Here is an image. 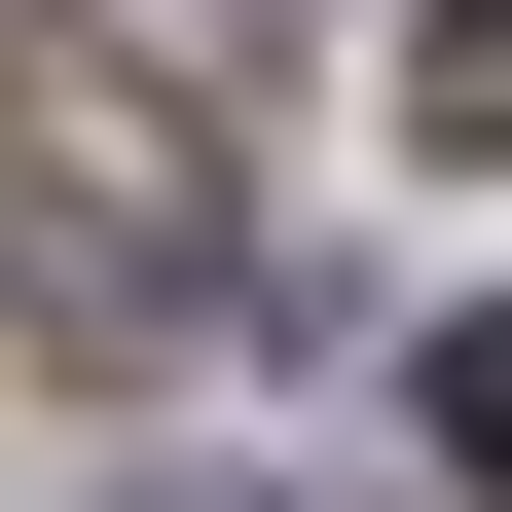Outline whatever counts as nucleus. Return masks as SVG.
I'll list each match as a JSON object with an SVG mask.
<instances>
[{
  "instance_id": "4",
  "label": "nucleus",
  "mask_w": 512,
  "mask_h": 512,
  "mask_svg": "<svg viewBox=\"0 0 512 512\" xmlns=\"http://www.w3.org/2000/svg\"><path fill=\"white\" fill-rule=\"evenodd\" d=\"M439 439H476V512H512V293H476V330H439Z\"/></svg>"
},
{
  "instance_id": "1",
  "label": "nucleus",
  "mask_w": 512,
  "mask_h": 512,
  "mask_svg": "<svg viewBox=\"0 0 512 512\" xmlns=\"http://www.w3.org/2000/svg\"><path fill=\"white\" fill-rule=\"evenodd\" d=\"M220 293H256V147L147 74V37H0V330L183 366Z\"/></svg>"
},
{
  "instance_id": "3",
  "label": "nucleus",
  "mask_w": 512,
  "mask_h": 512,
  "mask_svg": "<svg viewBox=\"0 0 512 512\" xmlns=\"http://www.w3.org/2000/svg\"><path fill=\"white\" fill-rule=\"evenodd\" d=\"M403 110H439V147H512V0H403Z\"/></svg>"
},
{
  "instance_id": "2",
  "label": "nucleus",
  "mask_w": 512,
  "mask_h": 512,
  "mask_svg": "<svg viewBox=\"0 0 512 512\" xmlns=\"http://www.w3.org/2000/svg\"><path fill=\"white\" fill-rule=\"evenodd\" d=\"M110 512H403V476H330V439H183V476H110Z\"/></svg>"
}]
</instances>
